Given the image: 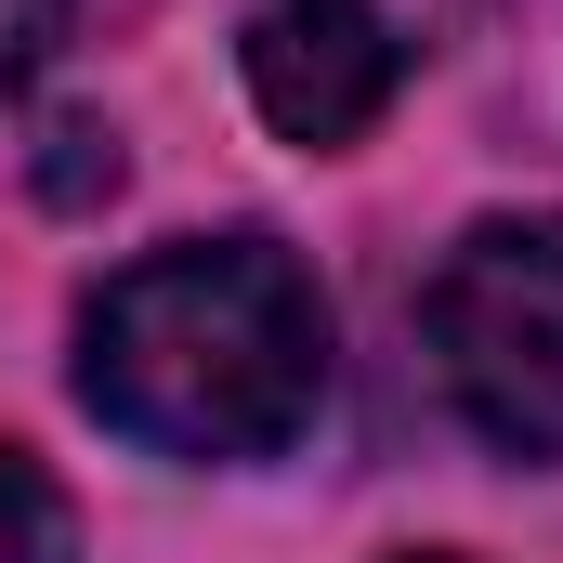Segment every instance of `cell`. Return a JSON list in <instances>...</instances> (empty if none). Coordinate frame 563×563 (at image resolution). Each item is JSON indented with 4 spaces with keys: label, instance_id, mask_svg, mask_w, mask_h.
Instances as JSON below:
<instances>
[{
    "label": "cell",
    "instance_id": "obj_7",
    "mask_svg": "<svg viewBox=\"0 0 563 563\" xmlns=\"http://www.w3.org/2000/svg\"><path fill=\"white\" fill-rule=\"evenodd\" d=\"M407 563H459V551H407Z\"/></svg>",
    "mask_w": 563,
    "mask_h": 563
},
{
    "label": "cell",
    "instance_id": "obj_6",
    "mask_svg": "<svg viewBox=\"0 0 563 563\" xmlns=\"http://www.w3.org/2000/svg\"><path fill=\"white\" fill-rule=\"evenodd\" d=\"M92 184H119V144L92 132V119H66L53 132V197H92Z\"/></svg>",
    "mask_w": 563,
    "mask_h": 563
},
{
    "label": "cell",
    "instance_id": "obj_2",
    "mask_svg": "<svg viewBox=\"0 0 563 563\" xmlns=\"http://www.w3.org/2000/svg\"><path fill=\"white\" fill-rule=\"evenodd\" d=\"M420 341L498 459H563V210H485L432 263Z\"/></svg>",
    "mask_w": 563,
    "mask_h": 563
},
{
    "label": "cell",
    "instance_id": "obj_5",
    "mask_svg": "<svg viewBox=\"0 0 563 563\" xmlns=\"http://www.w3.org/2000/svg\"><path fill=\"white\" fill-rule=\"evenodd\" d=\"M66 13H79V0H0V92H26V79L53 66V40H66Z\"/></svg>",
    "mask_w": 563,
    "mask_h": 563
},
{
    "label": "cell",
    "instance_id": "obj_4",
    "mask_svg": "<svg viewBox=\"0 0 563 563\" xmlns=\"http://www.w3.org/2000/svg\"><path fill=\"white\" fill-rule=\"evenodd\" d=\"M0 563H79V511L26 445H0Z\"/></svg>",
    "mask_w": 563,
    "mask_h": 563
},
{
    "label": "cell",
    "instance_id": "obj_1",
    "mask_svg": "<svg viewBox=\"0 0 563 563\" xmlns=\"http://www.w3.org/2000/svg\"><path fill=\"white\" fill-rule=\"evenodd\" d=\"M79 407L184 472L288 459L328 407V288L276 236H170L79 301Z\"/></svg>",
    "mask_w": 563,
    "mask_h": 563
},
{
    "label": "cell",
    "instance_id": "obj_3",
    "mask_svg": "<svg viewBox=\"0 0 563 563\" xmlns=\"http://www.w3.org/2000/svg\"><path fill=\"white\" fill-rule=\"evenodd\" d=\"M236 79H250V106L276 119L288 144H354L394 92H407V40H394V13L380 0H263L250 26H236Z\"/></svg>",
    "mask_w": 563,
    "mask_h": 563
}]
</instances>
